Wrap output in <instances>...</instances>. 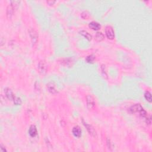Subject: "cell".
Returning <instances> with one entry per match:
<instances>
[{
  "label": "cell",
  "instance_id": "1",
  "mask_svg": "<svg viewBox=\"0 0 152 152\" xmlns=\"http://www.w3.org/2000/svg\"><path fill=\"white\" fill-rule=\"evenodd\" d=\"M130 110L131 113H134V114L138 113L139 114V115H140L143 118H146L149 116L147 112L144 109L140 104H135L134 105L132 106L130 108Z\"/></svg>",
  "mask_w": 152,
  "mask_h": 152
},
{
  "label": "cell",
  "instance_id": "2",
  "mask_svg": "<svg viewBox=\"0 0 152 152\" xmlns=\"http://www.w3.org/2000/svg\"><path fill=\"white\" fill-rule=\"evenodd\" d=\"M87 107L89 110H93L96 106V101L92 95H87L86 97Z\"/></svg>",
  "mask_w": 152,
  "mask_h": 152
},
{
  "label": "cell",
  "instance_id": "3",
  "mask_svg": "<svg viewBox=\"0 0 152 152\" xmlns=\"http://www.w3.org/2000/svg\"><path fill=\"white\" fill-rule=\"evenodd\" d=\"M82 122H83L84 126L86 127V130H87V131H88V133H89V134L90 135H92V137H96V136H97V133H96V131L95 130H94V128L92 127V125L87 124V122H85V121H83V120H82Z\"/></svg>",
  "mask_w": 152,
  "mask_h": 152
},
{
  "label": "cell",
  "instance_id": "4",
  "mask_svg": "<svg viewBox=\"0 0 152 152\" xmlns=\"http://www.w3.org/2000/svg\"><path fill=\"white\" fill-rule=\"evenodd\" d=\"M29 35L31 38L32 42L33 45H35L37 42H38V34L36 31L33 29L30 28L29 30Z\"/></svg>",
  "mask_w": 152,
  "mask_h": 152
},
{
  "label": "cell",
  "instance_id": "5",
  "mask_svg": "<svg viewBox=\"0 0 152 152\" xmlns=\"http://www.w3.org/2000/svg\"><path fill=\"white\" fill-rule=\"evenodd\" d=\"M105 33L106 37H107L109 39H114V38H115V33L114 30H113L111 26H106L105 29Z\"/></svg>",
  "mask_w": 152,
  "mask_h": 152
},
{
  "label": "cell",
  "instance_id": "6",
  "mask_svg": "<svg viewBox=\"0 0 152 152\" xmlns=\"http://www.w3.org/2000/svg\"><path fill=\"white\" fill-rule=\"evenodd\" d=\"M38 70L42 74H45L47 70V65L44 61H40L38 64Z\"/></svg>",
  "mask_w": 152,
  "mask_h": 152
},
{
  "label": "cell",
  "instance_id": "7",
  "mask_svg": "<svg viewBox=\"0 0 152 152\" xmlns=\"http://www.w3.org/2000/svg\"><path fill=\"white\" fill-rule=\"evenodd\" d=\"M4 93L5 94L6 97L8 99H9L10 100H13L14 98H15L16 96L13 93L12 90L9 89V88H5L4 89Z\"/></svg>",
  "mask_w": 152,
  "mask_h": 152
},
{
  "label": "cell",
  "instance_id": "8",
  "mask_svg": "<svg viewBox=\"0 0 152 152\" xmlns=\"http://www.w3.org/2000/svg\"><path fill=\"white\" fill-rule=\"evenodd\" d=\"M72 133H73V135H74V137H77V138H80L81 136L82 131L81 128L79 126L74 127L73 128V130H72Z\"/></svg>",
  "mask_w": 152,
  "mask_h": 152
},
{
  "label": "cell",
  "instance_id": "9",
  "mask_svg": "<svg viewBox=\"0 0 152 152\" xmlns=\"http://www.w3.org/2000/svg\"><path fill=\"white\" fill-rule=\"evenodd\" d=\"M47 88H48V91L52 94H56L58 93L57 90L55 87V85L54 83L52 82H49V83L47 85Z\"/></svg>",
  "mask_w": 152,
  "mask_h": 152
},
{
  "label": "cell",
  "instance_id": "10",
  "mask_svg": "<svg viewBox=\"0 0 152 152\" xmlns=\"http://www.w3.org/2000/svg\"><path fill=\"white\" fill-rule=\"evenodd\" d=\"M14 11H15V10L14 9V8L12 7L11 4H9L8 5L7 9V17L8 19H11L12 18Z\"/></svg>",
  "mask_w": 152,
  "mask_h": 152
},
{
  "label": "cell",
  "instance_id": "11",
  "mask_svg": "<svg viewBox=\"0 0 152 152\" xmlns=\"http://www.w3.org/2000/svg\"><path fill=\"white\" fill-rule=\"evenodd\" d=\"M29 134L32 137H34L38 134V130H37L36 127L35 125H32L30 127L29 130Z\"/></svg>",
  "mask_w": 152,
  "mask_h": 152
},
{
  "label": "cell",
  "instance_id": "12",
  "mask_svg": "<svg viewBox=\"0 0 152 152\" xmlns=\"http://www.w3.org/2000/svg\"><path fill=\"white\" fill-rule=\"evenodd\" d=\"M89 26L90 29H92L93 30H98L100 29V27H101L100 24L96 22H90L89 24Z\"/></svg>",
  "mask_w": 152,
  "mask_h": 152
},
{
  "label": "cell",
  "instance_id": "13",
  "mask_svg": "<svg viewBox=\"0 0 152 152\" xmlns=\"http://www.w3.org/2000/svg\"><path fill=\"white\" fill-rule=\"evenodd\" d=\"M80 33V34H81L82 36H83L84 37H85V38H86L88 40H92V36L91 34L89 33H88L87 32L85 31V30H81V31Z\"/></svg>",
  "mask_w": 152,
  "mask_h": 152
},
{
  "label": "cell",
  "instance_id": "14",
  "mask_svg": "<svg viewBox=\"0 0 152 152\" xmlns=\"http://www.w3.org/2000/svg\"><path fill=\"white\" fill-rule=\"evenodd\" d=\"M95 38L96 40L99 41V42H100V41L103 40L104 39V35L101 32H98L96 33Z\"/></svg>",
  "mask_w": 152,
  "mask_h": 152
},
{
  "label": "cell",
  "instance_id": "15",
  "mask_svg": "<svg viewBox=\"0 0 152 152\" xmlns=\"http://www.w3.org/2000/svg\"><path fill=\"white\" fill-rule=\"evenodd\" d=\"M144 98L146 99L147 101H148L150 103H151L152 101V98H151V94L149 92H146V93H144Z\"/></svg>",
  "mask_w": 152,
  "mask_h": 152
},
{
  "label": "cell",
  "instance_id": "16",
  "mask_svg": "<svg viewBox=\"0 0 152 152\" xmlns=\"http://www.w3.org/2000/svg\"><path fill=\"white\" fill-rule=\"evenodd\" d=\"M94 59H95V56L93 55H90L87 57L86 60L88 63H93L94 62Z\"/></svg>",
  "mask_w": 152,
  "mask_h": 152
},
{
  "label": "cell",
  "instance_id": "17",
  "mask_svg": "<svg viewBox=\"0 0 152 152\" xmlns=\"http://www.w3.org/2000/svg\"><path fill=\"white\" fill-rule=\"evenodd\" d=\"M13 101L14 102V103L16 105H20L22 104V100L20 99V98L17 97V96H15V98H14Z\"/></svg>",
  "mask_w": 152,
  "mask_h": 152
},
{
  "label": "cell",
  "instance_id": "18",
  "mask_svg": "<svg viewBox=\"0 0 152 152\" xmlns=\"http://www.w3.org/2000/svg\"><path fill=\"white\" fill-rule=\"evenodd\" d=\"M81 17L84 18V19H88L90 17V14L87 11H83L81 13Z\"/></svg>",
  "mask_w": 152,
  "mask_h": 152
},
{
  "label": "cell",
  "instance_id": "19",
  "mask_svg": "<svg viewBox=\"0 0 152 152\" xmlns=\"http://www.w3.org/2000/svg\"><path fill=\"white\" fill-rule=\"evenodd\" d=\"M105 69V65H102L101 67V70L102 71V73H103V75L104 76V77H107V74H106V71Z\"/></svg>",
  "mask_w": 152,
  "mask_h": 152
},
{
  "label": "cell",
  "instance_id": "20",
  "mask_svg": "<svg viewBox=\"0 0 152 152\" xmlns=\"http://www.w3.org/2000/svg\"><path fill=\"white\" fill-rule=\"evenodd\" d=\"M0 151L1 152H5V151H7V150L5 149V147L2 144L0 145Z\"/></svg>",
  "mask_w": 152,
  "mask_h": 152
},
{
  "label": "cell",
  "instance_id": "21",
  "mask_svg": "<svg viewBox=\"0 0 152 152\" xmlns=\"http://www.w3.org/2000/svg\"><path fill=\"white\" fill-rule=\"evenodd\" d=\"M55 3V1H47V3L49 4V5H53Z\"/></svg>",
  "mask_w": 152,
  "mask_h": 152
}]
</instances>
